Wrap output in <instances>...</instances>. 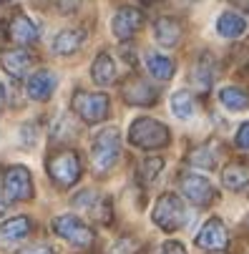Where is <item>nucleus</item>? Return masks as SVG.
I'll use <instances>...</instances> for the list:
<instances>
[{"instance_id": "20e7f679", "label": "nucleus", "mask_w": 249, "mask_h": 254, "mask_svg": "<svg viewBox=\"0 0 249 254\" xmlns=\"http://www.w3.org/2000/svg\"><path fill=\"white\" fill-rule=\"evenodd\" d=\"M121 156V136L116 128H103L91 146V164L96 171H111Z\"/></svg>"}, {"instance_id": "f704fd0d", "label": "nucleus", "mask_w": 249, "mask_h": 254, "mask_svg": "<svg viewBox=\"0 0 249 254\" xmlns=\"http://www.w3.org/2000/svg\"><path fill=\"white\" fill-rule=\"evenodd\" d=\"M0 103H3V86H0Z\"/></svg>"}, {"instance_id": "a211bd4d", "label": "nucleus", "mask_w": 249, "mask_h": 254, "mask_svg": "<svg viewBox=\"0 0 249 254\" xmlns=\"http://www.w3.org/2000/svg\"><path fill=\"white\" fill-rule=\"evenodd\" d=\"M214 78H217V65H214V58H211V53H201L199 56V63H196V68H194V83H196V88L201 91V93H206L209 88H211V83H214Z\"/></svg>"}, {"instance_id": "a878e982", "label": "nucleus", "mask_w": 249, "mask_h": 254, "mask_svg": "<svg viewBox=\"0 0 249 254\" xmlns=\"http://www.w3.org/2000/svg\"><path fill=\"white\" fill-rule=\"evenodd\" d=\"M189 161H191L194 166L214 169V166H217V154H214V151H209V146H201V149H196V151L189 156Z\"/></svg>"}, {"instance_id": "f8f14e48", "label": "nucleus", "mask_w": 249, "mask_h": 254, "mask_svg": "<svg viewBox=\"0 0 249 254\" xmlns=\"http://www.w3.org/2000/svg\"><path fill=\"white\" fill-rule=\"evenodd\" d=\"M141 23H144V13H141L138 8H133V5H126V8H121V10L114 15L111 28H114L116 38L126 41V38H131V35L138 33Z\"/></svg>"}, {"instance_id": "5701e85b", "label": "nucleus", "mask_w": 249, "mask_h": 254, "mask_svg": "<svg viewBox=\"0 0 249 254\" xmlns=\"http://www.w3.org/2000/svg\"><path fill=\"white\" fill-rule=\"evenodd\" d=\"M171 111H174L176 119H182V121L191 119V116L196 114V101H194V96H191L189 91H176V93L171 96Z\"/></svg>"}, {"instance_id": "c9c22d12", "label": "nucleus", "mask_w": 249, "mask_h": 254, "mask_svg": "<svg viewBox=\"0 0 249 254\" xmlns=\"http://www.w3.org/2000/svg\"><path fill=\"white\" fill-rule=\"evenodd\" d=\"M211 254H224V252H222V249H219V252H211Z\"/></svg>"}, {"instance_id": "393cba45", "label": "nucleus", "mask_w": 249, "mask_h": 254, "mask_svg": "<svg viewBox=\"0 0 249 254\" xmlns=\"http://www.w3.org/2000/svg\"><path fill=\"white\" fill-rule=\"evenodd\" d=\"M161 169H164V159H161V156H149V159H144V161L138 164V169H136L138 184H141V187L154 184V179L161 174Z\"/></svg>"}, {"instance_id": "39448f33", "label": "nucleus", "mask_w": 249, "mask_h": 254, "mask_svg": "<svg viewBox=\"0 0 249 254\" xmlns=\"http://www.w3.org/2000/svg\"><path fill=\"white\" fill-rule=\"evenodd\" d=\"M70 108L86 121V124H98L109 116L111 101L106 93H91V91H76L70 98Z\"/></svg>"}, {"instance_id": "4468645a", "label": "nucleus", "mask_w": 249, "mask_h": 254, "mask_svg": "<svg viewBox=\"0 0 249 254\" xmlns=\"http://www.w3.org/2000/svg\"><path fill=\"white\" fill-rule=\"evenodd\" d=\"M56 76L51 70H38V73H33L25 83V93L33 98V101H48L56 91Z\"/></svg>"}, {"instance_id": "cd10ccee", "label": "nucleus", "mask_w": 249, "mask_h": 254, "mask_svg": "<svg viewBox=\"0 0 249 254\" xmlns=\"http://www.w3.org/2000/svg\"><path fill=\"white\" fill-rule=\"evenodd\" d=\"M73 133H76V131H73V124H70V121H68L65 116H63V119H61V121L56 124V128L51 131V136H53V138H63V136H73Z\"/></svg>"}, {"instance_id": "4be33fe9", "label": "nucleus", "mask_w": 249, "mask_h": 254, "mask_svg": "<svg viewBox=\"0 0 249 254\" xmlns=\"http://www.w3.org/2000/svg\"><path fill=\"white\" fill-rule=\"evenodd\" d=\"M146 68L149 73L156 78V81H169L174 76V61L169 56H161V53H149L146 56Z\"/></svg>"}, {"instance_id": "aec40b11", "label": "nucleus", "mask_w": 249, "mask_h": 254, "mask_svg": "<svg viewBox=\"0 0 249 254\" xmlns=\"http://www.w3.org/2000/svg\"><path fill=\"white\" fill-rule=\"evenodd\" d=\"M217 33L222 35V38H229V41L242 38V35L247 33V20H244L239 13L227 10V13H222L219 20H217Z\"/></svg>"}, {"instance_id": "72a5a7b5", "label": "nucleus", "mask_w": 249, "mask_h": 254, "mask_svg": "<svg viewBox=\"0 0 249 254\" xmlns=\"http://www.w3.org/2000/svg\"><path fill=\"white\" fill-rule=\"evenodd\" d=\"M234 5H239L242 10H249V0H232Z\"/></svg>"}, {"instance_id": "1a4fd4ad", "label": "nucleus", "mask_w": 249, "mask_h": 254, "mask_svg": "<svg viewBox=\"0 0 249 254\" xmlns=\"http://www.w3.org/2000/svg\"><path fill=\"white\" fill-rule=\"evenodd\" d=\"M3 187H5V196L10 201H25L33 196V179L25 166H10L5 171Z\"/></svg>"}, {"instance_id": "2eb2a0df", "label": "nucleus", "mask_w": 249, "mask_h": 254, "mask_svg": "<svg viewBox=\"0 0 249 254\" xmlns=\"http://www.w3.org/2000/svg\"><path fill=\"white\" fill-rule=\"evenodd\" d=\"M182 33H184V28H182V23L176 18L164 15V18H159L154 23V35H156L159 46H164V48H174L176 43L182 41Z\"/></svg>"}, {"instance_id": "c85d7f7f", "label": "nucleus", "mask_w": 249, "mask_h": 254, "mask_svg": "<svg viewBox=\"0 0 249 254\" xmlns=\"http://www.w3.org/2000/svg\"><path fill=\"white\" fill-rule=\"evenodd\" d=\"M234 143H237V149H242V151H249V124H242V128L237 131V138H234Z\"/></svg>"}, {"instance_id": "9d476101", "label": "nucleus", "mask_w": 249, "mask_h": 254, "mask_svg": "<svg viewBox=\"0 0 249 254\" xmlns=\"http://www.w3.org/2000/svg\"><path fill=\"white\" fill-rule=\"evenodd\" d=\"M227 242H229V234H227V229H224V222L217 219V216H211L209 222H204V227H201L199 234H196V247L209 249V252L224 249Z\"/></svg>"}, {"instance_id": "f03ea898", "label": "nucleus", "mask_w": 249, "mask_h": 254, "mask_svg": "<svg viewBox=\"0 0 249 254\" xmlns=\"http://www.w3.org/2000/svg\"><path fill=\"white\" fill-rule=\"evenodd\" d=\"M154 224L161 229V232H176L182 229L191 216L184 206V201L176 196V194H161L154 204V214H151Z\"/></svg>"}, {"instance_id": "dca6fc26", "label": "nucleus", "mask_w": 249, "mask_h": 254, "mask_svg": "<svg viewBox=\"0 0 249 254\" xmlns=\"http://www.w3.org/2000/svg\"><path fill=\"white\" fill-rule=\"evenodd\" d=\"M86 41V30L81 28H68V30H61L56 35V41H53V51L58 56H70V53H76Z\"/></svg>"}, {"instance_id": "2f4dec72", "label": "nucleus", "mask_w": 249, "mask_h": 254, "mask_svg": "<svg viewBox=\"0 0 249 254\" xmlns=\"http://www.w3.org/2000/svg\"><path fill=\"white\" fill-rule=\"evenodd\" d=\"M18 254H53V252H51V247H46V244H33V247L20 249Z\"/></svg>"}, {"instance_id": "7ed1b4c3", "label": "nucleus", "mask_w": 249, "mask_h": 254, "mask_svg": "<svg viewBox=\"0 0 249 254\" xmlns=\"http://www.w3.org/2000/svg\"><path fill=\"white\" fill-rule=\"evenodd\" d=\"M46 169H48V176L63 189L73 187L76 181L81 179V159H78V154L73 149H56L48 156Z\"/></svg>"}, {"instance_id": "f257e3e1", "label": "nucleus", "mask_w": 249, "mask_h": 254, "mask_svg": "<svg viewBox=\"0 0 249 254\" xmlns=\"http://www.w3.org/2000/svg\"><path fill=\"white\" fill-rule=\"evenodd\" d=\"M171 133L169 128L156 121V119H149V116H141L131 124L128 128V141L133 143L136 149H144V151H151V149H164L169 143Z\"/></svg>"}, {"instance_id": "c756f323", "label": "nucleus", "mask_w": 249, "mask_h": 254, "mask_svg": "<svg viewBox=\"0 0 249 254\" xmlns=\"http://www.w3.org/2000/svg\"><path fill=\"white\" fill-rule=\"evenodd\" d=\"M56 5H58L61 13H73L81 5V0H56Z\"/></svg>"}, {"instance_id": "473e14b6", "label": "nucleus", "mask_w": 249, "mask_h": 254, "mask_svg": "<svg viewBox=\"0 0 249 254\" xmlns=\"http://www.w3.org/2000/svg\"><path fill=\"white\" fill-rule=\"evenodd\" d=\"M5 211H8V201H5V196H3V194H0V216H3Z\"/></svg>"}, {"instance_id": "6e6552de", "label": "nucleus", "mask_w": 249, "mask_h": 254, "mask_svg": "<svg viewBox=\"0 0 249 254\" xmlns=\"http://www.w3.org/2000/svg\"><path fill=\"white\" fill-rule=\"evenodd\" d=\"M121 96L131 106H154L159 101V88H154L146 78H141L138 73H131L121 83Z\"/></svg>"}, {"instance_id": "7c9ffc66", "label": "nucleus", "mask_w": 249, "mask_h": 254, "mask_svg": "<svg viewBox=\"0 0 249 254\" xmlns=\"http://www.w3.org/2000/svg\"><path fill=\"white\" fill-rule=\"evenodd\" d=\"M161 254H187V249H184V244H179V242H166V244L161 247Z\"/></svg>"}, {"instance_id": "ddd939ff", "label": "nucleus", "mask_w": 249, "mask_h": 254, "mask_svg": "<svg viewBox=\"0 0 249 254\" xmlns=\"http://www.w3.org/2000/svg\"><path fill=\"white\" fill-rule=\"evenodd\" d=\"M0 63H3V68H5L8 76L23 78V76H28V70L33 68L35 58H33V53L25 51V48H13V51H5L3 56H0Z\"/></svg>"}, {"instance_id": "bb28decb", "label": "nucleus", "mask_w": 249, "mask_h": 254, "mask_svg": "<svg viewBox=\"0 0 249 254\" xmlns=\"http://www.w3.org/2000/svg\"><path fill=\"white\" fill-rule=\"evenodd\" d=\"M138 249H141V244H138L133 237H124V239L116 244V254H141Z\"/></svg>"}, {"instance_id": "423d86ee", "label": "nucleus", "mask_w": 249, "mask_h": 254, "mask_svg": "<svg viewBox=\"0 0 249 254\" xmlns=\"http://www.w3.org/2000/svg\"><path fill=\"white\" fill-rule=\"evenodd\" d=\"M53 232L58 237H63L65 242H70L73 247H81V249H88L96 242L93 229H88V224H83L78 216H73V214L56 216V219H53Z\"/></svg>"}, {"instance_id": "b1692460", "label": "nucleus", "mask_w": 249, "mask_h": 254, "mask_svg": "<svg viewBox=\"0 0 249 254\" xmlns=\"http://www.w3.org/2000/svg\"><path fill=\"white\" fill-rule=\"evenodd\" d=\"M219 101L224 103V108H229V111H244V108H249V93L239 86H227L219 91Z\"/></svg>"}, {"instance_id": "f3484780", "label": "nucleus", "mask_w": 249, "mask_h": 254, "mask_svg": "<svg viewBox=\"0 0 249 254\" xmlns=\"http://www.w3.org/2000/svg\"><path fill=\"white\" fill-rule=\"evenodd\" d=\"M222 181H224V187L232 189V191L244 189L249 184V164H244V161H229L222 169Z\"/></svg>"}, {"instance_id": "9b49d317", "label": "nucleus", "mask_w": 249, "mask_h": 254, "mask_svg": "<svg viewBox=\"0 0 249 254\" xmlns=\"http://www.w3.org/2000/svg\"><path fill=\"white\" fill-rule=\"evenodd\" d=\"M8 35L10 41L18 46H33L35 41L41 38V30L25 13H13L10 23H8Z\"/></svg>"}, {"instance_id": "6ab92c4d", "label": "nucleus", "mask_w": 249, "mask_h": 254, "mask_svg": "<svg viewBox=\"0 0 249 254\" xmlns=\"http://www.w3.org/2000/svg\"><path fill=\"white\" fill-rule=\"evenodd\" d=\"M30 219L28 216H15L8 219L5 224H0V244H15L20 239H25L30 234Z\"/></svg>"}, {"instance_id": "412c9836", "label": "nucleus", "mask_w": 249, "mask_h": 254, "mask_svg": "<svg viewBox=\"0 0 249 254\" xmlns=\"http://www.w3.org/2000/svg\"><path fill=\"white\" fill-rule=\"evenodd\" d=\"M91 76L98 86H111L116 81V63L109 53H98L91 68Z\"/></svg>"}, {"instance_id": "0eeeda50", "label": "nucleus", "mask_w": 249, "mask_h": 254, "mask_svg": "<svg viewBox=\"0 0 249 254\" xmlns=\"http://www.w3.org/2000/svg\"><path fill=\"white\" fill-rule=\"evenodd\" d=\"M179 189H182V194H184L191 204H196V206H209L211 201L217 199V189L211 187V181H209L206 176H201V174H191V171L182 174Z\"/></svg>"}]
</instances>
